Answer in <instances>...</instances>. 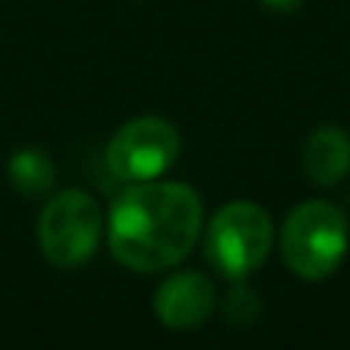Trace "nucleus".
Wrapping results in <instances>:
<instances>
[{"label":"nucleus","instance_id":"obj_2","mask_svg":"<svg viewBox=\"0 0 350 350\" xmlns=\"http://www.w3.org/2000/svg\"><path fill=\"white\" fill-rule=\"evenodd\" d=\"M350 243L347 218L326 200H308L295 206L280 230V249L292 273L310 283L332 277L345 261Z\"/></svg>","mask_w":350,"mask_h":350},{"label":"nucleus","instance_id":"obj_4","mask_svg":"<svg viewBox=\"0 0 350 350\" xmlns=\"http://www.w3.org/2000/svg\"><path fill=\"white\" fill-rule=\"evenodd\" d=\"M102 240V209L86 191H62L37 218V243L55 267H80L96 255Z\"/></svg>","mask_w":350,"mask_h":350},{"label":"nucleus","instance_id":"obj_8","mask_svg":"<svg viewBox=\"0 0 350 350\" xmlns=\"http://www.w3.org/2000/svg\"><path fill=\"white\" fill-rule=\"evenodd\" d=\"M10 185L25 197H43L55 185V163L43 148H18L6 166Z\"/></svg>","mask_w":350,"mask_h":350},{"label":"nucleus","instance_id":"obj_7","mask_svg":"<svg viewBox=\"0 0 350 350\" xmlns=\"http://www.w3.org/2000/svg\"><path fill=\"white\" fill-rule=\"evenodd\" d=\"M301 166L314 185H335L350 172V135L341 126H317L301 148Z\"/></svg>","mask_w":350,"mask_h":350},{"label":"nucleus","instance_id":"obj_3","mask_svg":"<svg viewBox=\"0 0 350 350\" xmlns=\"http://www.w3.org/2000/svg\"><path fill=\"white\" fill-rule=\"evenodd\" d=\"M273 249V221L258 203L234 200L212 215L206 228V258L221 277L243 280L267 261Z\"/></svg>","mask_w":350,"mask_h":350},{"label":"nucleus","instance_id":"obj_5","mask_svg":"<svg viewBox=\"0 0 350 350\" xmlns=\"http://www.w3.org/2000/svg\"><path fill=\"white\" fill-rule=\"evenodd\" d=\"M181 154V135L163 117H135L123 123L108 145V170L120 181L160 178Z\"/></svg>","mask_w":350,"mask_h":350},{"label":"nucleus","instance_id":"obj_6","mask_svg":"<svg viewBox=\"0 0 350 350\" xmlns=\"http://www.w3.org/2000/svg\"><path fill=\"white\" fill-rule=\"evenodd\" d=\"M215 310V286L200 271H178L154 292V314L172 332H187L209 320Z\"/></svg>","mask_w":350,"mask_h":350},{"label":"nucleus","instance_id":"obj_9","mask_svg":"<svg viewBox=\"0 0 350 350\" xmlns=\"http://www.w3.org/2000/svg\"><path fill=\"white\" fill-rule=\"evenodd\" d=\"M261 3H265L267 10H273V12H295L304 0H261Z\"/></svg>","mask_w":350,"mask_h":350},{"label":"nucleus","instance_id":"obj_1","mask_svg":"<svg viewBox=\"0 0 350 350\" xmlns=\"http://www.w3.org/2000/svg\"><path fill=\"white\" fill-rule=\"evenodd\" d=\"M203 203L181 181H135L114 200L108 243L120 265L139 273L175 267L200 240Z\"/></svg>","mask_w":350,"mask_h":350}]
</instances>
